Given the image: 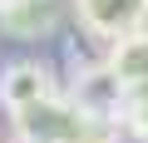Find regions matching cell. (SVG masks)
I'll return each instance as SVG.
<instances>
[{"label":"cell","mask_w":148,"mask_h":143,"mask_svg":"<svg viewBox=\"0 0 148 143\" xmlns=\"http://www.w3.org/2000/svg\"><path fill=\"white\" fill-rule=\"evenodd\" d=\"M10 118H15L20 143H99L104 138V123L84 118L74 109V99H59V94H45L40 104L15 109Z\"/></svg>","instance_id":"cell-1"},{"label":"cell","mask_w":148,"mask_h":143,"mask_svg":"<svg viewBox=\"0 0 148 143\" xmlns=\"http://www.w3.org/2000/svg\"><path fill=\"white\" fill-rule=\"evenodd\" d=\"M69 99H74V109H79L84 118L109 123V118L123 114L128 89L119 84V74H114L109 59H104V64H84V69H74V89H69Z\"/></svg>","instance_id":"cell-2"},{"label":"cell","mask_w":148,"mask_h":143,"mask_svg":"<svg viewBox=\"0 0 148 143\" xmlns=\"http://www.w3.org/2000/svg\"><path fill=\"white\" fill-rule=\"evenodd\" d=\"M74 15L99 40H123L148 25V0H74Z\"/></svg>","instance_id":"cell-3"},{"label":"cell","mask_w":148,"mask_h":143,"mask_svg":"<svg viewBox=\"0 0 148 143\" xmlns=\"http://www.w3.org/2000/svg\"><path fill=\"white\" fill-rule=\"evenodd\" d=\"M45 94H54V79H49V69L40 59H15L5 74H0V104L10 114L25 109V104H40Z\"/></svg>","instance_id":"cell-4"},{"label":"cell","mask_w":148,"mask_h":143,"mask_svg":"<svg viewBox=\"0 0 148 143\" xmlns=\"http://www.w3.org/2000/svg\"><path fill=\"white\" fill-rule=\"evenodd\" d=\"M109 69L119 74V84H123L128 94L148 89V30H133V35L114 40V49H109Z\"/></svg>","instance_id":"cell-5"},{"label":"cell","mask_w":148,"mask_h":143,"mask_svg":"<svg viewBox=\"0 0 148 143\" xmlns=\"http://www.w3.org/2000/svg\"><path fill=\"white\" fill-rule=\"evenodd\" d=\"M54 15H59L54 0H20L15 10L0 15V25H5L10 35H20V40H35V35H45V30H54Z\"/></svg>","instance_id":"cell-6"},{"label":"cell","mask_w":148,"mask_h":143,"mask_svg":"<svg viewBox=\"0 0 148 143\" xmlns=\"http://www.w3.org/2000/svg\"><path fill=\"white\" fill-rule=\"evenodd\" d=\"M123 123H128L133 133H143V138H148V89L128 94V104H123Z\"/></svg>","instance_id":"cell-7"},{"label":"cell","mask_w":148,"mask_h":143,"mask_svg":"<svg viewBox=\"0 0 148 143\" xmlns=\"http://www.w3.org/2000/svg\"><path fill=\"white\" fill-rule=\"evenodd\" d=\"M99 143H148V138H143V133H133V128L123 123V133H104Z\"/></svg>","instance_id":"cell-8"},{"label":"cell","mask_w":148,"mask_h":143,"mask_svg":"<svg viewBox=\"0 0 148 143\" xmlns=\"http://www.w3.org/2000/svg\"><path fill=\"white\" fill-rule=\"evenodd\" d=\"M15 5H20V0H0V15H5V10H15Z\"/></svg>","instance_id":"cell-9"}]
</instances>
